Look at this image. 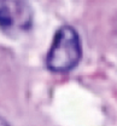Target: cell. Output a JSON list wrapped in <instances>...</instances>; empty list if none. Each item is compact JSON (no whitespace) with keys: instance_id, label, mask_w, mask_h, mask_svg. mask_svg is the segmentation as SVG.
Wrapping results in <instances>:
<instances>
[{"instance_id":"1","label":"cell","mask_w":117,"mask_h":126,"mask_svg":"<svg viewBox=\"0 0 117 126\" xmlns=\"http://www.w3.org/2000/svg\"><path fill=\"white\" fill-rule=\"evenodd\" d=\"M81 58V41L71 27H62L56 33L46 63L53 72H68L77 65Z\"/></svg>"},{"instance_id":"3","label":"cell","mask_w":117,"mask_h":126,"mask_svg":"<svg viewBox=\"0 0 117 126\" xmlns=\"http://www.w3.org/2000/svg\"><path fill=\"white\" fill-rule=\"evenodd\" d=\"M0 126H9L7 124H6V121H5L1 116H0Z\"/></svg>"},{"instance_id":"2","label":"cell","mask_w":117,"mask_h":126,"mask_svg":"<svg viewBox=\"0 0 117 126\" xmlns=\"http://www.w3.org/2000/svg\"><path fill=\"white\" fill-rule=\"evenodd\" d=\"M32 26V11L24 0H0V29L15 36Z\"/></svg>"}]
</instances>
